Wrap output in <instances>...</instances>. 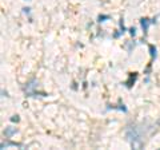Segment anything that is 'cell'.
Here are the masks:
<instances>
[{"label": "cell", "mask_w": 160, "mask_h": 150, "mask_svg": "<svg viewBox=\"0 0 160 150\" xmlns=\"http://www.w3.org/2000/svg\"><path fill=\"white\" fill-rule=\"evenodd\" d=\"M126 137H127L132 149H142L143 147V145H144L143 133L138 126H129L126 130Z\"/></svg>", "instance_id": "cell-1"}, {"label": "cell", "mask_w": 160, "mask_h": 150, "mask_svg": "<svg viewBox=\"0 0 160 150\" xmlns=\"http://www.w3.org/2000/svg\"><path fill=\"white\" fill-rule=\"evenodd\" d=\"M36 87H38V81L36 79H31L27 84H26V87H24V91H26V94L28 97H35L36 95Z\"/></svg>", "instance_id": "cell-2"}, {"label": "cell", "mask_w": 160, "mask_h": 150, "mask_svg": "<svg viewBox=\"0 0 160 150\" xmlns=\"http://www.w3.org/2000/svg\"><path fill=\"white\" fill-rule=\"evenodd\" d=\"M155 22H156V19H152V20H149V19H147V18H143L142 20H140V24H142V28H143L144 34L148 32L149 26H151V24H153Z\"/></svg>", "instance_id": "cell-3"}, {"label": "cell", "mask_w": 160, "mask_h": 150, "mask_svg": "<svg viewBox=\"0 0 160 150\" xmlns=\"http://www.w3.org/2000/svg\"><path fill=\"white\" fill-rule=\"evenodd\" d=\"M16 131H18L16 127H6V130H4V136H6L7 138H12V136Z\"/></svg>", "instance_id": "cell-4"}, {"label": "cell", "mask_w": 160, "mask_h": 150, "mask_svg": "<svg viewBox=\"0 0 160 150\" xmlns=\"http://www.w3.org/2000/svg\"><path fill=\"white\" fill-rule=\"evenodd\" d=\"M9 146L23 147V145H22V143H16V142H6V143H2V149H4V147H9Z\"/></svg>", "instance_id": "cell-5"}, {"label": "cell", "mask_w": 160, "mask_h": 150, "mask_svg": "<svg viewBox=\"0 0 160 150\" xmlns=\"http://www.w3.org/2000/svg\"><path fill=\"white\" fill-rule=\"evenodd\" d=\"M106 19H109V16H108V15H100V16H99V23H102V22H106Z\"/></svg>", "instance_id": "cell-6"}, {"label": "cell", "mask_w": 160, "mask_h": 150, "mask_svg": "<svg viewBox=\"0 0 160 150\" xmlns=\"http://www.w3.org/2000/svg\"><path fill=\"white\" fill-rule=\"evenodd\" d=\"M129 34H131L132 35V36H135V35H136V28H129Z\"/></svg>", "instance_id": "cell-7"}, {"label": "cell", "mask_w": 160, "mask_h": 150, "mask_svg": "<svg viewBox=\"0 0 160 150\" xmlns=\"http://www.w3.org/2000/svg\"><path fill=\"white\" fill-rule=\"evenodd\" d=\"M11 121H12V122H15V121H16V122H18V121H19V117H18V115L12 117V118H11Z\"/></svg>", "instance_id": "cell-8"}]
</instances>
